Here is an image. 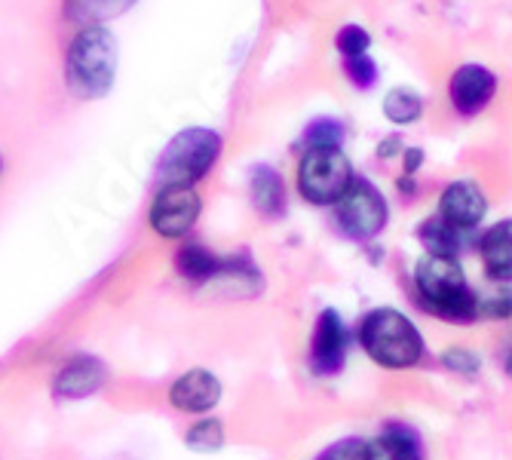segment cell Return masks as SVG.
<instances>
[{"mask_svg": "<svg viewBox=\"0 0 512 460\" xmlns=\"http://www.w3.org/2000/svg\"><path fill=\"white\" fill-rule=\"evenodd\" d=\"M421 160H424V154H421V151H417V148H408V151H405V172H408V175H414V172H417V166H421Z\"/></svg>", "mask_w": 512, "mask_h": 460, "instance_id": "cell-27", "label": "cell"}, {"mask_svg": "<svg viewBox=\"0 0 512 460\" xmlns=\"http://www.w3.org/2000/svg\"><path fill=\"white\" fill-rule=\"evenodd\" d=\"M442 365L448 368V372H454V375H463V378H476L479 375V368H482V362H479V356L476 353H470V350H448L445 356H442Z\"/></svg>", "mask_w": 512, "mask_h": 460, "instance_id": "cell-22", "label": "cell"}, {"mask_svg": "<svg viewBox=\"0 0 512 460\" xmlns=\"http://www.w3.org/2000/svg\"><path fill=\"white\" fill-rule=\"evenodd\" d=\"M497 89V77L482 65H463L451 77V105L463 114H479Z\"/></svg>", "mask_w": 512, "mask_h": 460, "instance_id": "cell-12", "label": "cell"}, {"mask_svg": "<svg viewBox=\"0 0 512 460\" xmlns=\"http://www.w3.org/2000/svg\"><path fill=\"white\" fill-rule=\"evenodd\" d=\"M175 267H178V273L184 276V280H191V283H209V280H215V276H221L227 270V264L200 243H188L184 249H178Z\"/></svg>", "mask_w": 512, "mask_h": 460, "instance_id": "cell-15", "label": "cell"}, {"mask_svg": "<svg viewBox=\"0 0 512 460\" xmlns=\"http://www.w3.org/2000/svg\"><path fill=\"white\" fill-rule=\"evenodd\" d=\"M135 0H80V10L92 19H114L126 13Z\"/></svg>", "mask_w": 512, "mask_h": 460, "instance_id": "cell-23", "label": "cell"}, {"mask_svg": "<svg viewBox=\"0 0 512 460\" xmlns=\"http://www.w3.org/2000/svg\"><path fill=\"white\" fill-rule=\"evenodd\" d=\"M316 460H365V442L362 439H341L332 448H325Z\"/></svg>", "mask_w": 512, "mask_h": 460, "instance_id": "cell-25", "label": "cell"}, {"mask_svg": "<svg viewBox=\"0 0 512 460\" xmlns=\"http://www.w3.org/2000/svg\"><path fill=\"white\" fill-rule=\"evenodd\" d=\"M218 154H221V135L215 129L191 126L178 132L157 163L163 188H194L200 178L209 175Z\"/></svg>", "mask_w": 512, "mask_h": 460, "instance_id": "cell-4", "label": "cell"}, {"mask_svg": "<svg viewBox=\"0 0 512 460\" xmlns=\"http://www.w3.org/2000/svg\"><path fill=\"white\" fill-rule=\"evenodd\" d=\"M414 289L424 310H430L442 322H451V326H470L482 313L479 295L470 289L457 258H421L414 267Z\"/></svg>", "mask_w": 512, "mask_h": 460, "instance_id": "cell-1", "label": "cell"}, {"mask_svg": "<svg viewBox=\"0 0 512 460\" xmlns=\"http://www.w3.org/2000/svg\"><path fill=\"white\" fill-rule=\"evenodd\" d=\"M200 218V194L194 188H163L151 203V227L166 240H178Z\"/></svg>", "mask_w": 512, "mask_h": 460, "instance_id": "cell-8", "label": "cell"}, {"mask_svg": "<svg viewBox=\"0 0 512 460\" xmlns=\"http://www.w3.org/2000/svg\"><path fill=\"white\" fill-rule=\"evenodd\" d=\"M252 203L267 218H276L286 209V188H283V178H279L276 169H270V166L252 169Z\"/></svg>", "mask_w": 512, "mask_h": 460, "instance_id": "cell-16", "label": "cell"}, {"mask_svg": "<svg viewBox=\"0 0 512 460\" xmlns=\"http://www.w3.org/2000/svg\"><path fill=\"white\" fill-rule=\"evenodd\" d=\"M338 50L347 56V59H353V56H365L368 53V46H371V37H368V31L365 28H359V25H347V28H341L338 31Z\"/></svg>", "mask_w": 512, "mask_h": 460, "instance_id": "cell-21", "label": "cell"}, {"mask_svg": "<svg viewBox=\"0 0 512 460\" xmlns=\"http://www.w3.org/2000/svg\"><path fill=\"white\" fill-rule=\"evenodd\" d=\"M365 460H424V442L408 424H387L365 442Z\"/></svg>", "mask_w": 512, "mask_h": 460, "instance_id": "cell-13", "label": "cell"}, {"mask_svg": "<svg viewBox=\"0 0 512 460\" xmlns=\"http://www.w3.org/2000/svg\"><path fill=\"white\" fill-rule=\"evenodd\" d=\"M417 237L427 246V255H439V258H457L460 252V230L454 224H448L442 215L427 218L421 227H417Z\"/></svg>", "mask_w": 512, "mask_h": 460, "instance_id": "cell-17", "label": "cell"}, {"mask_svg": "<svg viewBox=\"0 0 512 460\" xmlns=\"http://www.w3.org/2000/svg\"><path fill=\"white\" fill-rule=\"evenodd\" d=\"M184 445L191 451H200V454H212L224 445V427L218 418H203L197 424H191V430L184 433Z\"/></svg>", "mask_w": 512, "mask_h": 460, "instance_id": "cell-19", "label": "cell"}, {"mask_svg": "<svg viewBox=\"0 0 512 460\" xmlns=\"http://www.w3.org/2000/svg\"><path fill=\"white\" fill-rule=\"evenodd\" d=\"M479 255L494 283H512V218L485 230L479 240Z\"/></svg>", "mask_w": 512, "mask_h": 460, "instance_id": "cell-14", "label": "cell"}, {"mask_svg": "<svg viewBox=\"0 0 512 460\" xmlns=\"http://www.w3.org/2000/svg\"><path fill=\"white\" fill-rule=\"evenodd\" d=\"M350 184L353 169L341 148H307L298 166V188L304 200L316 206H338Z\"/></svg>", "mask_w": 512, "mask_h": 460, "instance_id": "cell-5", "label": "cell"}, {"mask_svg": "<svg viewBox=\"0 0 512 460\" xmlns=\"http://www.w3.org/2000/svg\"><path fill=\"white\" fill-rule=\"evenodd\" d=\"M117 71V40L102 25L80 31L68 50V86L80 99H102L114 83Z\"/></svg>", "mask_w": 512, "mask_h": 460, "instance_id": "cell-3", "label": "cell"}, {"mask_svg": "<svg viewBox=\"0 0 512 460\" xmlns=\"http://www.w3.org/2000/svg\"><path fill=\"white\" fill-rule=\"evenodd\" d=\"M359 344L384 368H411L424 356L421 332H417V326L405 313L393 307H378L362 316Z\"/></svg>", "mask_w": 512, "mask_h": 460, "instance_id": "cell-2", "label": "cell"}, {"mask_svg": "<svg viewBox=\"0 0 512 460\" xmlns=\"http://www.w3.org/2000/svg\"><path fill=\"white\" fill-rule=\"evenodd\" d=\"M488 316L500 319V316H509L512 313V292H503V295H494L485 307H482Z\"/></svg>", "mask_w": 512, "mask_h": 460, "instance_id": "cell-26", "label": "cell"}, {"mask_svg": "<svg viewBox=\"0 0 512 460\" xmlns=\"http://www.w3.org/2000/svg\"><path fill=\"white\" fill-rule=\"evenodd\" d=\"M341 138H344V126L338 120H316L304 132L307 148H338Z\"/></svg>", "mask_w": 512, "mask_h": 460, "instance_id": "cell-20", "label": "cell"}, {"mask_svg": "<svg viewBox=\"0 0 512 460\" xmlns=\"http://www.w3.org/2000/svg\"><path fill=\"white\" fill-rule=\"evenodd\" d=\"M347 347H350V332H347V322L341 319V313L322 310L313 326V338H310V359H307L310 372L319 378L338 375L347 362Z\"/></svg>", "mask_w": 512, "mask_h": 460, "instance_id": "cell-7", "label": "cell"}, {"mask_svg": "<svg viewBox=\"0 0 512 460\" xmlns=\"http://www.w3.org/2000/svg\"><path fill=\"white\" fill-rule=\"evenodd\" d=\"M108 381V368L99 356H74L68 359L62 368H59V375L53 381V393L59 399H86L92 393H99Z\"/></svg>", "mask_w": 512, "mask_h": 460, "instance_id": "cell-10", "label": "cell"}, {"mask_svg": "<svg viewBox=\"0 0 512 460\" xmlns=\"http://www.w3.org/2000/svg\"><path fill=\"white\" fill-rule=\"evenodd\" d=\"M424 111V102L417 92L411 89H390L387 92V99H384V114L393 120V123H414L417 117H421Z\"/></svg>", "mask_w": 512, "mask_h": 460, "instance_id": "cell-18", "label": "cell"}, {"mask_svg": "<svg viewBox=\"0 0 512 460\" xmlns=\"http://www.w3.org/2000/svg\"><path fill=\"white\" fill-rule=\"evenodd\" d=\"M485 212H488V200L476 181H454L439 197V215L448 224H454L460 234L479 227Z\"/></svg>", "mask_w": 512, "mask_h": 460, "instance_id": "cell-9", "label": "cell"}, {"mask_svg": "<svg viewBox=\"0 0 512 460\" xmlns=\"http://www.w3.org/2000/svg\"><path fill=\"white\" fill-rule=\"evenodd\" d=\"M503 372L512 378V344H509V350H506V356H503Z\"/></svg>", "mask_w": 512, "mask_h": 460, "instance_id": "cell-28", "label": "cell"}, {"mask_svg": "<svg viewBox=\"0 0 512 460\" xmlns=\"http://www.w3.org/2000/svg\"><path fill=\"white\" fill-rule=\"evenodd\" d=\"M347 77L356 83V86H362V89H368L371 83L378 80V68H375V62H371L368 56H353V59H347Z\"/></svg>", "mask_w": 512, "mask_h": 460, "instance_id": "cell-24", "label": "cell"}, {"mask_svg": "<svg viewBox=\"0 0 512 460\" xmlns=\"http://www.w3.org/2000/svg\"><path fill=\"white\" fill-rule=\"evenodd\" d=\"M169 402L184 414H209L221 402V381L209 368H191L169 387Z\"/></svg>", "mask_w": 512, "mask_h": 460, "instance_id": "cell-11", "label": "cell"}, {"mask_svg": "<svg viewBox=\"0 0 512 460\" xmlns=\"http://www.w3.org/2000/svg\"><path fill=\"white\" fill-rule=\"evenodd\" d=\"M338 224L347 237L353 240H371L387 227V200L378 188H371V181L353 178L350 191L338 203Z\"/></svg>", "mask_w": 512, "mask_h": 460, "instance_id": "cell-6", "label": "cell"}]
</instances>
